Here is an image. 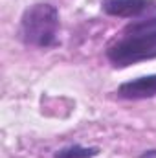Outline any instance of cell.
<instances>
[{
	"label": "cell",
	"instance_id": "cell-3",
	"mask_svg": "<svg viewBox=\"0 0 156 158\" xmlns=\"http://www.w3.org/2000/svg\"><path fill=\"white\" fill-rule=\"evenodd\" d=\"M103 11L110 17L119 19H138L156 9L154 0H103Z\"/></svg>",
	"mask_w": 156,
	"mask_h": 158
},
{
	"label": "cell",
	"instance_id": "cell-6",
	"mask_svg": "<svg viewBox=\"0 0 156 158\" xmlns=\"http://www.w3.org/2000/svg\"><path fill=\"white\" fill-rule=\"evenodd\" d=\"M140 158H156V149H153V151H145L143 155H140Z\"/></svg>",
	"mask_w": 156,
	"mask_h": 158
},
{
	"label": "cell",
	"instance_id": "cell-1",
	"mask_svg": "<svg viewBox=\"0 0 156 158\" xmlns=\"http://www.w3.org/2000/svg\"><path fill=\"white\" fill-rule=\"evenodd\" d=\"M156 57V15L142 20H132L107 48V59L114 66H129Z\"/></svg>",
	"mask_w": 156,
	"mask_h": 158
},
{
	"label": "cell",
	"instance_id": "cell-4",
	"mask_svg": "<svg viewBox=\"0 0 156 158\" xmlns=\"http://www.w3.org/2000/svg\"><path fill=\"white\" fill-rule=\"evenodd\" d=\"M117 96L123 99H147L156 96V74L136 77L132 81L121 83L117 88Z\"/></svg>",
	"mask_w": 156,
	"mask_h": 158
},
{
	"label": "cell",
	"instance_id": "cell-5",
	"mask_svg": "<svg viewBox=\"0 0 156 158\" xmlns=\"http://www.w3.org/2000/svg\"><path fill=\"white\" fill-rule=\"evenodd\" d=\"M99 155V147H83V145H70L57 151L53 158H94Z\"/></svg>",
	"mask_w": 156,
	"mask_h": 158
},
{
	"label": "cell",
	"instance_id": "cell-2",
	"mask_svg": "<svg viewBox=\"0 0 156 158\" xmlns=\"http://www.w3.org/2000/svg\"><path fill=\"white\" fill-rule=\"evenodd\" d=\"M59 11L51 4L30 6L20 19V39L28 46L51 48L57 44Z\"/></svg>",
	"mask_w": 156,
	"mask_h": 158
}]
</instances>
